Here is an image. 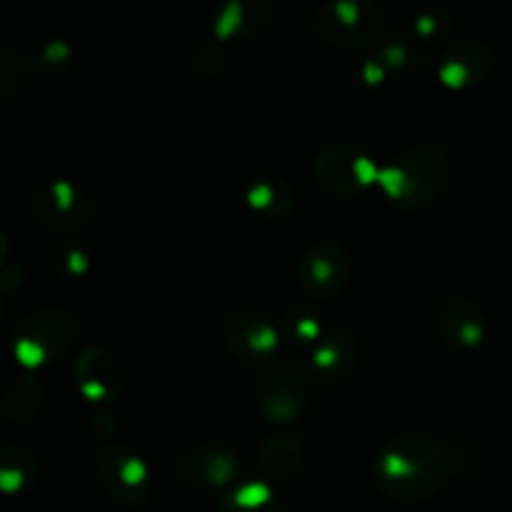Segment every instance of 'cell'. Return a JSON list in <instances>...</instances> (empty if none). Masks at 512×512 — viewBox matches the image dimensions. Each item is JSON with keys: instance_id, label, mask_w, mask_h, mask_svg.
<instances>
[{"instance_id": "6da1fadb", "label": "cell", "mask_w": 512, "mask_h": 512, "mask_svg": "<svg viewBox=\"0 0 512 512\" xmlns=\"http://www.w3.org/2000/svg\"><path fill=\"white\" fill-rule=\"evenodd\" d=\"M373 475L385 498L395 503H425L448 483L450 455L430 435H395L375 455Z\"/></svg>"}, {"instance_id": "7a4b0ae2", "label": "cell", "mask_w": 512, "mask_h": 512, "mask_svg": "<svg viewBox=\"0 0 512 512\" xmlns=\"http://www.w3.org/2000/svg\"><path fill=\"white\" fill-rule=\"evenodd\" d=\"M450 180V155L435 140H420L380 165L378 185L400 210H423L443 195Z\"/></svg>"}, {"instance_id": "3957f363", "label": "cell", "mask_w": 512, "mask_h": 512, "mask_svg": "<svg viewBox=\"0 0 512 512\" xmlns=\"http://www.w3.org/2000/svg\"><path fill=\"white\" fill-rule=\"evenodd\" d=\"M80 323L73 310L45 305L23 315L10 333L13 355L23 368L35 370L68 353L78 340Z\"/></svg>"}, {"instance_id": "277c9868", "label": "cell", "mask_w": 512, "mask_h": 512, "mask_svg": "<svg viewBox=\"0 0 512 512\" xmlns=\"http://www.w3.org/2000/svg\"><path fill=\"white\" fill-rule=\"evenodd\" d=\"M310 28L328 48L358 53L385 38V13L373 0H328L315 8Z\"/></svg>"}, {"instance_id": "5b68a950", "label": "cell", "mask_w": 512, "mask_h": 512, "mask_svg": "<svg viewBox=\"0 0 512 512\" xmlns=\"http://www.w3.org/2000/svg\"><path fill=\"white\" fill-rule=\"evenodd\" d=\"M255 408L270 425H293L310 403V375L293 363H275L255 383Z\"/></svg>"}, {"instance_id": "8992f818", "label": "cell", "mask_w": 512, "mask_h": 512, "mask_svg": "<svg viewBox=\"0 0 512 512\" xmlns=\"http://www.w3.org/2000/svg\"><path fill=\"white\" fill-rule=\"evenodd\" d=\"M30 210L35 220L60 235H73L88 228L95 215V203L83 185L73 180H40L30 190Z\"/></svg>"}, {"instance_id": "52a82bcc", "label": "cell", "mask_w": 512, "mask_h": 512, "mask_svg": "<svg viewBox=\"0 0 512 512\" xmlns=\"http://www.w3.org/2000/svg\"><path fill=\"white\" fill-rule=\"evenodd\" d=\"M380 165L355 143H328L313 160V178L335 198H358L378 183Z\"/></svg>"}, {"instance_id": "ba28073f", "label": "cell", "mask_w": 512, "mask_h": 512, "mask_svg": "<svg viewBox=\"0 0 512 512\" xmlns=\"http://www.w3.org/2000/svg\"><path fill=\"white\" fill-rule=\"evenodd\" d=\"M95 470H98L100 488L118 505L135 508L148 500L150 488H153L150 470L145 460L128 445L115 443V440L105 443L95 460Z\"/></svg>"}, {"instance_id": "9c48e42d", "label": "cell", "mask_w": 512, "mask_h": 512, "mask_svg": "<svg viewBox=\"0 0 512 512\" xmlns=\"http://www.w3.org/2000/svg\"><path fill=\"white\" fill-rule=\"evenodd\" d=\"M298 285L308 298L330 300L343 293L353 275L350 253L335 240H315L298 258Z\"/></svg>"}, {"instance_id": "30bf717a", "label": "cell", "mask_w": 512, "mask_h": 512, "mask_svg": "<svg viewBox=\"0 0 512 512\" xmlns=\"http://www.w3.org/2000/svg\"><path fill=\"white\" fill-rule=\"evenodd\" d=\"M225 348L240 363L253 368H270L278 363L280 330L255 310H235L223 323Z\"/></svg>"}, {"instance_id": "8fae6325", "label": "cell", "mask_w": 512, "mask_h": 512, "mask_svg": "<svg viewBox=\"0 0 512 512\" xmlns=\"http://www.w3.org/2000/svg\"><path fill=\"white\" fill-rule=\"evenodd\" d=\"M493 70V50L475 38L453 40L445 45L435 63L438 80L450 90H468L483 83Z\"/></svg>"}, {"instance_id": "7c38bea8", "label": "cell", "mask_w": 512, "mask_h": 512, "mask_svg": "<svg viewBox=\"0 0 512 512\" xmlns=\"http://www.w3.org/2000/svg\"><path fill=\"white\" fill-rule=\"evenodd\" d=\"M75 383L85 400L110 405L123 395V370L103 345H85L75 360Z\"/></svg>"}, {"instance_id": "4fadbf2b", "label": "cell", "mask_w": 512, "mask_h": 512, "mask_svg": "<svg viewBox=\"0 0 512 512\" xmlns=\"http://www.w3.org/2000/svg\"><path fill=\"white\" fill-rule=\"evenodd\" d=\"M435 318H438V330L443 340L455 350L470 353V350L483 348L485 338H488L485 313L475 300L465 298V295H448L440 300Z\"/></svg>"}, {"instance_id": "5bb4252c", "label": "cell", "mask_w": 512, "mask_h": 512, "mask_svg": "<svg viewBox=\"0 0 512 512\" xmlns=\"http://www.w3.org/2000/svg\"><path fill=\"white\" fill-rule=\"evenodd\" d=\"M180 478L195 488H225L233 483L240 473L238 455L218 445H193L183 450L175 463Z\"/></svg>"}, {"instance_id": "9a60e30c", "label": "cell", "mask_w": 512, "mask_h": 512, "mask_svg": "<svg viewBox=\"0 0 512 512\" xmlns=\"http://www.w3.org/2000/svg\"><path fill=\"white\" fill-rule=\"evenodd\" d=\"M360 360V345L348 330H333L315 345L310 373L320 385H340L353 375Z\"/></svg>"}, {"instance_id": "2e32d148", "label": "cell", "mask_w": 512, "mask_h": 512, "mask_svg": "<svg viewBox=\"0 0 512 512\" xmlns=\"http://www.w3.org/2000/svg\"><path fill=\"white\" fill-rule=\"evenodd\" d=\"M270 5L265 0H228L215 10L210 20V33L220 43L228 40H250L270 25Z\"/></svg>"}, {"instance_id": "e0dca14e", "label": "cell", "mask_w": 512, "mask_h": 512, "mask_svg": "<svg viewBox=\"0 0 512 512\" xmlns=\"http://www.w3.org/2000/svg\"><path fill=\"white\" fill-rule=\"evenodd\" d=\"M305 465L303 440L290 433L270 435L258 450V473L263 483L285 485L298 478Z\"/></svg>"}, {"instance_id": "ac0fdd59", "label": "cell", "mask_w": 512, "mask_h": 512, "mask_svg": "<svg viewBox=\"0 0 512 512\" xmlns=\"http://www.w3.org/2000/svg\"><path fill=\"white\" fill-rule=\"evenodd\" d=\"M250 210L270 220H285L295 213V193L278 175H260L245 190Z\"/></svg>"}, {"instance_id": "d6986e66", "label": "cell", "mask_w": 512, "mask_h": 512, "mask_svg": "<svg viewBox=\"0 0 512 512\" xmlns=\"http://www.w3.org/2000/svg\"><path fill=\"white\" fill-rule=\"evenodd\" d=\"M45 403V390L35 375H20L13 378L3 390L0 408L3 415L15 425H28L38 418Z\"/></svg>"}, {"instance_id": "ffe728a7", "label": "cell", "mask_w": 512, "mask_h": 512, "mask_svg": "<svg viewBox=\"0 0 512 512\" xmlns=\"http://www.w3.org/2000/svg\"><path fill=\"white\" fill-rule=\"evenodd\" d=\"M40 475V463L23 445H3L0 448V488L5 493H23L35 485Z\"/></svg>"}, {"instance_id": "44dd1931", "label": "cell", "mask_w": 512, "mask_h": 512, "mask_svg": "<svg viewBox=\"0 0 512 512\" xmlns=\"http://www.w3.org/2000/svg\"><path fill=\"white\" fill-rule=\"evenodd\" d=\"M280 333L293 348H313L325 338L320 315L308 305L293 303L280 318Z\"/></svg>"}, {"instance_id": "7402d4cb", "label": "cell", "mask_w": 512, "mask_h": 512, "mask_svg": "<svg viewBox=\"0 0 512 512\" xmlns=\"http://www.w3.org/2000/svg\"><path fill=\"white\" fill-rule=\"evenodd\" d=\"M218 512H288L285 505L275 498L268 483H245L233 493L223 495L218 503Z\"/></svg>"}, {"instance_id": "603a6c76", "label": "cell", "mask_w": 512, "mask_h": 512, "mask_svg": "<svg viewBox=\"0 0 512 512\" xmlns=\"http://www.w3.org/2000/svg\"><path fill=\"white\" fill-rule=\"evenodd\" d=\"M455 33V18L453 13L443 8H433L425 10V13L415 15L413 23L408 28V38L413 40L415 45H435V43H445L450 35Z\"/></svg>"}, {"instance_id": "cb8c5ba5", "label": "cell", "mask_w": 512, "mask_h": 512, "mask_svg": "<svg viewBox=\"0 0 512 512\" xmlns=\"http://www.w3.org/2000/svg\"><path fill=\"white\" fill-rule=\"evenodd\" d=\"M28 68L30 60H25L18 50H0V103L8 105L10 100L23 93L25 83H28Z\"/></svg>"}, {"instance_id": "d4e9b609", "label": "cell", "mask_w": 512, "mask_h": 512, "mask_svg": "<svg viewBox=\"0 0 512 512\" xmlns=\"http://www.w3.org/2000/svg\"><path fill=\"white\" fill-rule=\"evenodd\" d=\"M70 60H73V50H70V45L63 38L43 40V43L35 45L33 55H30V65L45 75L63 73L70 65Z\"/></svg>"}, {"instance_id": "484cf974", "label": "cell", "mask_w": 512, "mask_h": 512, "mask_svg": "<svg viewBox=\"0 0 512 512\" xmlns=\"http://www.w3.org/2000/svg\"><path fill=\"white\" fill-rule=\"evenodd\" d=\"M378 55L388 65V70H408L418 65V60H423V53H420V48L408 35H390V38H385Z\"/></svg>"}, {"instance_id": "4316f807", "label": "cell", "mask_w": 512, "mask_h": 512, "mask_svg": "<svg viewBox=\"0 0 512 512\" xmlns=\"http://www.w3.org/2000/svg\"><path fill=\"white\" fill-rule=\"evenodd\" d=\"M53 265L65 280H80L90 273V255L78 243H60L53 250Z\"/></svg>"}, {"instance_id": "83f0119b", "label": "cell", "mask_w": 512, "mask_h": 512, "mask_svg": "<svg viewBox=\"0 0 512 512\" xmlns=\"http://www.w3.org/2000/svg\"><path fill=\"white\" fill-rule=\"evenodd\" d=\"M223 65H225V48L220 40L210 38L198 45V50H195L193 55L195 73L205 75V78H215V75L223 70Z\"/></svg>"}, {"instance_id": "f1b7e54d", "label": "cell", "mask_w": 512, "mask_h": 512, "mask_svg": "<svg viewBox=\"0 0 512 512\" xmlns=\"http://www.w3.org/2000/svg\"><path fill=\"white\" fill-rule=\"evenodd\" d=\"M358 75L365 85H380L388 75V65L383 63L380 55H370V58H363L358 63Z\"/></svg>"}, {"instance_id": "f546056e", "label": "cell", "mask_w": 512, "mask_h": 512, "mask_svg": "<svg viewBox=\"0 0 512 512\" xmlns=\"http://www.w3.org/2000/svg\"><path fill=\"white\" fill-rule=\"evenodd\" d=\"M90 430H93L95 438L105 440V443H113V435L118 430V423H115L113 413L110 410H98L90 420Z\"/></svg>"}, {"instance_id": "4dcf8cb0", "label": "cell", "mask_w": 512, "mask_h": 512, "mask_svg": "<svg viewBox=\"0 0 512 512\" xmlns=\"http://www.w3.org/2000/svg\"><path fill=\"white\" fill-rule=\"evenodd\" d=\"M23 278V268H5L3 275H0V288H3V293H13L23 285Z\"/></svg>"}, {"instance_id": "1f68e13d", "label": "cell", "mask_w": 512, "mask_h": 512, "mask_svg": "<svg viewBox=\"0 0 512 512\" xmlns=\"http://www.w3.org/2000/svg\"><path fill=\"white\" fill-rule=\"evenodd\" d=\"M510 335H512V320H510Z\"/></svg>"}]
</instances>
